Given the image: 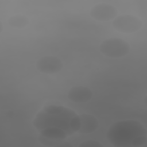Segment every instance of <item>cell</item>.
<instances>
[{
	"label": "cell",
	"mask_w": 147,
	"mask_h": 147,
	"mask_svg": "<svg viewBox=\"0 0 147 147\" xmlns=\"http://www.w3.org/2000/svg\"><path fill=\"white\" fill-rule=\"evenodd\" d=\"M78 115L72 110L63 106L51 105L38 112L32 123L39 131L44 129L55 127L64 130L68 136L74 134L71 127L72 119Z\"/></svg>",
	"instance_id": "6da1fadb"
},
{
	"label": "cell",
	"mask_w": 147,
	"mask_h": 147,
	"mask_svg": "<svg viewBox=\"0 0 147 147\" xmlns=\"http://www.w3.org/2000/svg\"><path fill=\"white\" fill-rule=\"evenodd\" d=\"M63 67L61 60L53 56H44L38 60L36 63L37 69L42 74H55L62 69Z\"/></svg>",
	"instance_id": "8992f818"
},
{
	"label": "cell",
	"mask_w": 147,
	"mask_h": 147,
	"mask_svg": "<svg viewBox=\"0 0 147 147\" xmlns=\"http://www.w3.org/2000/svg\"><path fill=\"white\" fill-rule=\"evenodd\" d=\"M92 97V92L88 87L84 86H75L68 92V98L72 102L82 103L88 102Z\"/></svg>",
	"instance_id": "52a82bcc"
},
{
	"label": "cell",
	"mask_w": 147,
	"mask_h": 147,
	"mask_svg": "<svg viewBox=\"0 0 147 147\" xmlns=\"http://www.w3.org/2000/svg\"><path fill=\"white\" fill-rule=\"evenodd\" d=\"M8 24L14 28H23L29 23L28 18L21 14H16L10 17L7 20Z\"/></svg>",
	"instance_id": "30bf717a"
},
{
	"label": "cell",
	"mask_w": 147,
	"mask_h": 147,
	"mask_svg": "<svg viewBox=\"0 0 147 147\" xmlns=\"http://www.w3.org/2000/svg\"><path fill=\"white\" fill-rule=\"evenodd\" d=\"M144 126L136 120L118 121L109 129L106 137L109 142L116 147L132 146L133 141L141 136H146Z\"/></svg>",
	"instance_id": "7a4b0ae2"
},
{
	"label": "cell",
	"mask_w": 147,
	"mask_h": 147,
	"mask_svg": "<svg viewBox=\"0 0 147 147\" xmlns=\"http://www.w3.org/2000/svg\"><path fill=\"white\" fill-rule=\"evenodd\" d=\"M38 141L42 145L47 146H56V147H67V146H72V145L68 143L67 142H64L63 140H55L52 138H48L45 137H43L41 135H39L38 137Z\"/></svg>",
	"instance_id": "8fae6325"
},
{
	"label": "cell",
	"mask_w": 147,
	"mask_h": 147,
	"mask_svg": "<svg viewBox=\"0 0 147 147\" xmlns=\"http://www.w3.org/2000/svg\"><path fill=\"white\" fill-rule=\"evenodd\" d=\"M79 146L81 147H103V145L97 141L93 140H86L85 141H83L81 142L79 145Z\"/></svg>",
	"instance_id": "7c38bea8"
},
{
	"label": "cell",
	"mask_w": 147,
	"mask_h": 147,
	"mask_svg": "<svg viewBox=\"0 0 147 147\" xmlns=\"http://www.w3.org/2000/svg\"><path fill=\"white\" fill-rule=\"evenodd\" d=\"M113 28L117 31L125 33H131L139 30L142 26V21L131 14H122L115 17L112 22Z\"/></svg>",
	"instance_id": "277c9868"
},
{
	"label": "cell",
	"mask_w": 147,
	"mask_h": 147,
	"mask_svg": "<svg viewBox=\"0 0 147 147\" xmlns=\"http://www.w3.org/2000/svg\"><path fill=\"white\" fill-rule=\"evenodd\" d=\"M0 26H1V30H0V31L1 32L2 30V24L1 23L0 24Z\"/></svg>",
	"instance_id": "4fadbf2b"
},
{
	"label": "cell",
	"mask_w": 147,
	"mask_h": 147,
	"mask_svg": "<svg viewBox=\"0 0 147 147\" xmlns=\"http://www.w3.org/2000/svg\"><path fill=\"white\" fill-rule=\"evenodd\" d=\"M116 7L111 5L101 3L94 6L90 11V16L94 20L106 22L114 20L117 16Z\"/></svg>",
	"instance_id": "5b68a950"
},
{
	"label": "cell",
	"mask_w": 147,
	"mask_h": 147,
	"mask_svg": "<svg viewBox=\"0 0 147 147\" xmlns=\"http://www.w3.org/2000/svg\"><path fill=\"white\" fill-rule=\"evenodd\" d=\"M99 49L100 52L106 57L119 58L129 53L130 46L127 41L122 38L111 37L102 41Z\"/></svg>",
	"instance_id": "3957f363"
},
{
	"label": "cell",
	"mask_w": 147,
	"mask_h": 147,
	"mask_svg": "<svg viewBox=\"0 0 147 147\" xmlns=\"http://www.w3.org/2000/svg\"><path fill=\"white\" fill-rule=\"evenodd\" d=\"M40 135L48 138L60 140H63L68 136L64 130L55 127H47L40 130Z\"/></svg>",
	"instance_id": "9c48e42d"
},
{
	"label": "cell",
	"mask_w": 147,
	"mask_h": 147,
	"mask_svg": "<svg viewBox=\"0 0 147 147\" xmlns=\"http://www.w3.org/2000/svg\"><path fill=\"white\" fill-rule=\"evenodd\" d=\"M80 119V127L77 133L80 134H90L97 130L99 123L96 118L88 114L79 115Z\"/></svg>",
	"instance_id": "ba28073f"
}]
</instances>
